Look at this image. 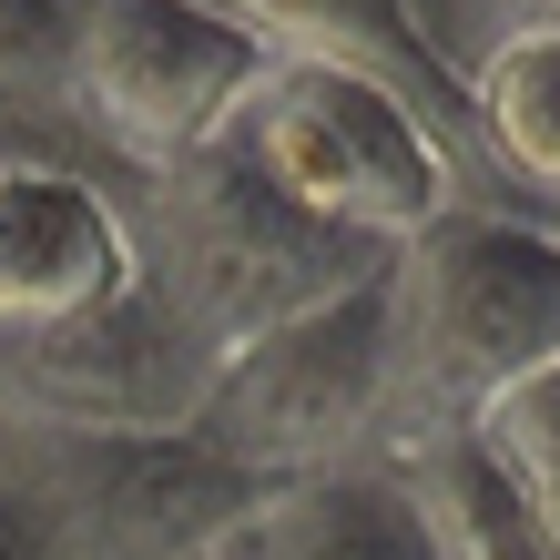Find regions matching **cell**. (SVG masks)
<instances>
[{
    "mask_svg": "<svg viewBox=\"0 0 560 560\" xmlns=\"http://www.w3.org/2000/svg\"><path fill=\"white\" fill-rule=\"evenodd\" d=\"M560 357V245L500 205H448L387 255L377 458L458 439L489 387Z\"/></svg>",
    "mask_w": 560,
    "mask_h": 560,
    "instance_id": "cell-1",
    "label": "cell"
},
{
    "mask_svg": "<svg viewBox=\"0 0 560 560\" xmlns=\"http://www.w3.org/2000/svg\"><path fill=\"white\" fill-rule=\"evenodd\" d=\"M113 214H122V255H133L143 295L205 347V368L387 266V255L285 214L276 194H255L224 153H194L153 184H122Z\"/></svg>",
    "mask_w": 560,
    "mask_h": 560,
    "instance_id": "cell-2",
    "label": "cell"
},
{
    "mask_svg": "<svg viewBox=\"0 0 560 560\" xmlns=\"http://www.w3.org/2000/svg\"><path fill=\"white\" fill-rule=\"evenodd\" d=\"M205 153H224L255 194H276L285 214H306L368 255H398L428 214L469 205L448 143L398 92L326 72V61H266Z\"/></svg>",
    "mask_w": 560,
    "mask_h": 560,
    "instance_id": "cell-3",
    "label": "cell"
},
{
    "mask_svg": "<svg viewBox=\"0 0 560 560\" xmlns=\"http://www.w3.org/2000/svg\"><path fill=\"white\" fill-rule=\"evenodd\" d=\"M0 500L42 560H214L276 489L184 428H42L0 418Z\"/></svg>",
    "mask_w": 560,
    "mask_h": 560,
    "instance_id": "cell-4",
    "label": "cell"
},
{
    "mask_svg": "<svg viewBox=\"0 0 560 560\" xmlns=\"http://www.w3.org/2000/svg\"><path fill=\"white\" fill-rule=\"evenodd\" d=\"M42 31H51V122L122 184L194 163L245 103V82L266 72V51L205 21L194 0H42Z\"/></svg>",
    "mask_w": 560,
    "mask_h": 560,
    "instance_id": "cell-5",
    "label": "cell"
},
{
    "mask_svg": "<svg viewBox=\"0 0 560 560\" xmlns=\"http://www.w3.org/2000/svg\"><path fill=\"white\" fill-rule=\"evenodd\" d=\"M377 377H387V266L306 316L266 326V337H245L235 357H214L184 439H205L214 458H235L266 489L368 469L377 458Z\"/></svg>",
    "mask_w": 560,
    "mask_h": 560,
    "instance_id": "cell-6",
    "label": "cell"
},
{
    "mask_svg": "<svg viewBox=\"0 0 560 560\" xmlns=\"http://www.w3.org/2000/svg\"><path fill=\"white\" fill-rule=\"evenodd\" d=\"M122 276L133 255H122L113 184L72 174V163H0V337L72 326Z\"/></svg>",
    "mask_w": 560,
    "mask_h": 560,
    "instance_id": "cell-7",
    "label": "cell"
},
{
    "mask_svg": "<svg viewBox=\"0 0 560 560\" xmlns=\"http://www.w3.org/2000/svg\"><path fill=\"white\" fill-rule=\"evenodd\" d=\"M194 11L224 21L235 42H255L266 61H326V72H357V82L398 92L428 133L448 143V163H469L458 153V82L408 42V21L387 0H194Z\"/></svg>",
    "mask_w": 560,
    "mask_h": 560,
    "instance_id": "cell-8",
    "label": "cell"
},
{
    "mask_svg": "<svg viewBox=\"0 0 560 560\" xmlns=\"http://www.w3.org/2000/svg\"><path fill=\"white\" fill-rule=\"evenodd\" d=\"M458 153L500 174V214L550 224L560 184V31H520L458 82Z\"/></svg>",
    "mask_w": 560,
    "mask_h": 560,
    "instance_id": "cell-9",
    "label": "cell"
},
{
    "mask_svg": "<svg viewBox=\"0 0 560 560\" xmlns=\"http://www.w3.org/2000/svg\"><path fill=\"white\" fill-rule=\"evenodd\" d=\"M368 469L398 489L428 560H560V520H540L510 479H489L469 439H428L398 458H368Z\"/></svg>",
    "mask_w": 560,
    "mask_h": 560,
    "instance_id": "cell-10",
    "label": "cell"
},
{
    "mask_svg": "<svg viewBox=\"0 0 560 560\" xmlns=\"http://www.w3.org/2000/svg\"><path fill=\"white\" fill-rule=\"evenodd\" d=\"M245 550L255 560H428L408 510H398V489L377 469H326V479L276 489Z\"/></svg>",
    "mask_w": 560,
    "mask_h": 560,
    "instance_id": "cell-11",
    "label": "cell"
},
{
    "mask_svg": "<svg viewBox=\"0 0 560 560\" xmlns=\"http://www.w3.org/2000/svg\"><path fill=\"white\" fill-rule=\"evenodd\" d=\"M458 439L489 458V479H510L540 520H560V357L530 368V377H510V387H489Z\"/></svg>",
    "mask_w": 560,
    "mask_h": 560,
    "instance_id": "cell-12",
    "label": "cell"
},
{
    "mask_svg": "<svg viewBox=\"0 0 560 560\" xmlns=\"http://www.w3.org/2000/svg\"><path fill=\"white\" fill-rule=\"evenodd\" d=\"M408 21V42L439 61L448 82H469V61H489L520 31H550V0H387Z\"/></svg>",
    "mask_w": 560,
    "mask_h": 560,
    "instance_id": "cell-13",
    "label": "cell"
},
{
    "mask_svg": "<svg viewBox=\"0 0 560 560\" xmlns=\"http://www.w3.org/2000/svg\"><path fill=\"white\" fill-rule=\"evenodd\" d=\"M0 560H42V550H31V530L11 520V500H0Z\"/></svg>",
    "mask_w": 560,
    "mask_h": 560,
    "instance_id": "cell-14",
    "label": "cell"
},
{
    "mask_svg": "<svg viewBox=\"0 0 560 560\" xmlns=\"http://www.w3.org/2000/svg\"><path fill=\"white\" fill-rule=\"evenodd\" d=\"M245 540H255V530H245ZM245 540H235V550H214V560H255V550H245Z\"/></svg>",
    "mask_w": 560,
    "mask_h": 560,
    "instance_id": "cell-15",
    "label": "cell"
}]
</instances>
